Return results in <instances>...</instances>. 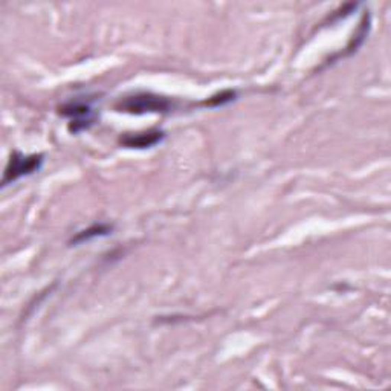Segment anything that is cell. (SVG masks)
I'll return each mask as SVG.
<instances>
[{"label":"cell","instance_id":"7","mask_svg":"<svg viewBox=\"0 0 391 391\" xmlns=\"http://www.w3.org/2000/svg\"><path fill=\"white\" fill-rule=\"evenodd\" d=\"M235 97H237V92H235V91H222L219 93H215V95L208 98L206 101H204V103H202V106H205V107H219V106L231 103V101L235 99Z\"/></svg>","mask_w":391,"mask_h":391},{"label":"cell","instance_id":"6","mask_svg":"<svg viewBox=\"0 0 391 391\" xmlns=\"http://www.w3.org/2000/svg\"><path fill=\"white\" fill-rule=\"evenodd\" d=\"M368 29H370V16H364L358 31H356L353 38L350 40V43L347 45V48H346V52L341 54V56L346 57V56H350V54H353V52L358 51V48L364 43V40H366V37H367Z\"/></svg>","mask_w":391,"mask_h":391},{"label":"cell","instance_id":"5","mask_svg":"<svg viewBox=\"0 0 391 391\" xmlns=\"http://www.w3.org/2000/svg\"><path fill=\"white\" fill-rule=\"evenodd\" d=\"M112 231H113V226L109 224H95L73 235V237L69 240V245H82L93 239L106 237V235L112 234Z\"/></svg>","mask_w":391,"mask_h":391},{"label":"cell","instance_id":"4","mask_svg":"<svg viewBox=\"0 0 391 391\" xmlns=\"http://www.w3.org/2000/svg\"><path fill=\"white\" fill-rule=\"evenodd\" d=\"M165 133L163 130H147L141 133H126L119 138V144L126 148H152L163 143Z\"/></svg>","mask_w":391,"mask_h":391},{"label":"cell","instance_id":"8","mask_svg":"<svg viewBox=\"0 0 391 391\" xmlns=\"http://www.w3.org/2000/svg\"><path fill=\"white\" fill-rule=\"evenodd\" d=\"M342 12H346V14H342V17H344V16H347V14H350L348 11H346V8H342ZM340 17H341V14H335L332 20H340Z\"/></svg>","mask_w":391,"mask_h":391},{"label":"cell","instance_id":"1","mask_svg":"<svg viewBox=\"0 0 391 391\" xmlns=\"http://www.w3.org/2000/svg\"><path fill=\"white\" fill-rule=\"evenodd\" d=\"M174 107L173 101L167 97L154 95V93H137V95L126 97L115 106L118 112L132 115L143 113H168Z\"/></svg>","mask_w":391,"mask_h":391},{"label":"cell","instance_id":"2","mask_svg":"<svg viewBox=\"0 0 391 391\" xmlns=\"http://www.w3.org/2000/svg\"><path fill=\"white\" fill-rule=\"evenodd\" d=\"M43 154H26L25 156L22 153L14 152L5 168L2 185L6 187L20 178L29 176V174L38 171L43 165Z\"/></svg>","mask_w":391,"mask_h":391},{"label":"cell","instance_id":"3","mask_svg":"<svg viewBox=\"0 0 391 391\" xmlns=\"http://www.w3.org/2000/svg\"><path fill=\"white\" fill-rule=\"evenodd\" d=\"M58 113L62 115V117L71 118L69 127H67L71 133H80L87 130L93 124V121H95L92 107L86 103H78V101H75V103L72 101V103L62 106L58 109Z\"/></svg>","mask_w":391,"mask_h":391}]
</instances>
